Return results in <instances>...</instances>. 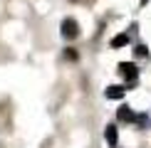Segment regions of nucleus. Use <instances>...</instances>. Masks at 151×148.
<instances>
[{
  "instance_id": "6e6552de",
  "label": "nucleus",
  "mask_w": 151,
  "mask_h": 148,
  "mask_svg": "<svg viewBox=\"0 0 151 148\" xmlns=\"http://www.w3.org/2000/svg\"><path fill=\"white\" fill-rule=\"evenodd\" d=\"M65 57L70 59V62H77V52H74V49H67V52H65Z\"/></svg>"
},
{
  "instance_id": "39448f33",
  "label": "nucleus",
  "mask_w": 151,
  "mask_h": 148,
  "mask_svg": "<svg viewBox=\"0 0 151 148\" xmlns=\"http://www.w3.org/2000/svg\"><path fill=\"white\" fill-rule=\"evenodd\" d=\"M124 94H127V89H124V86H109V89H106V99H122Z\"/></svg>"
},
{
  "instance_id": "7ed1b4c3",
  "label": "nucleus",
  "mask_w": 151,
  "mask_h": 148,
  "mask_svg": "<svg viewBox=\"0 0 151 148\" xmlns=\"http://www.w3.org/2000/svg\"><path fill=\"white\" fill-rule=\"evenodd\" d=\"M116 119H119V121H134V119H136V114L131 111V106H119Z\"/></svg>"
},
{
  "instance_id": "20e7f679",
  "label": "nucleus",
  "mask_w": 151,
  "mask_h": 148,
  "mask_svg": "<svg viewBox=\"0 0 151 148\" xmlns=\"http://www.w3.org/2000/svg\"><path fill=\"white\" fill-rule=\"evenodd\" d=\"M104 138H106V143H109L111 148L116 146V141H119V133H116V128L114 126H106V131H104Z\"/></svg>"
},
{
  "instance_id": "0eeeda50",
  "label": "nucleus",
  "mask_w": 151,
  "mask_h": 148,
  "mask_svg": "<svg viewBox=\"0 0 151 148\" xmlns=\"http://www.w3.org/2000/svg\"><path fill=\"white\" fill-rule=\"evenodd\" d=\"M134 54H136V57H139V59L149 57V49H146V45H136V47H134Z\"/></svg>"
},
{
  "instance_id": "423d86ee",
  "label": "nucleus",
  "mask_w": 151,
  "mask_h": 148,
  "mask_svg": "<svg viewBox=\"0 0 151 148\" xmlns=\"http://www.w3.org/2000/svg\"><path fill=\"white\" fill-rule=\"evenodd\" d=\"M124 45H129V35H127V32L116 35L114 40H111V47H114V49H119V47H124Z\"/></svg>"
},
{
  "instance_id": "f257e3e1",
  "label": "nucleus",
  "mask_w": 151,
  "mask_h": 148,
  "mask_svg": "<svg viewBox=\"0 0 151 148\" xmlns=\"http://www.w3.org/2000/svg\"><path fill=\"white\" fill-rule=\"evenodd\" d=\"M62 37H65V40L79 37V25H77L74 17H65V20H62Z\"/></svg>"
},
{
  "instance_id": "f03ea898",
  "label": "nucleus",
  "mask_w": 151,
  "mask_h": 148,
  "mask_svg": "<svg viewBox=\"0 0 151 148\" xmlns=\"http://www.w3.org/2000/svg\"><path fill=\"white\" fill-rule=\"evenodd\" d=\"M119 74L124 77V82H127L129 86H134V84H136V77H139V69H136L134 64H127V62H122V64H119Z\"/></svg>"
}]
</instances>
